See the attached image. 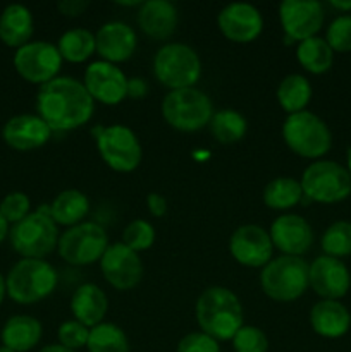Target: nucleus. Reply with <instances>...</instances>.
Here are the masks:
<instances>
[{
    "label": "nucleus",
    "mask_w": 351,
    "mask_h": 352,
    "mask_svg": "<svg viewBox=\"0 0 351 352\" xmlns=\"http://www.w3.org/2000/svg\"><path fill=\"white\" fill-rule=\"evenodd\" d=\"M270 234L255 223L237 227L229 241V253L240 265L248 268H264L272 260Z\"/></svg>",
    "instance_id": "15"
},
{
    "label": "nucleus",
    "mask_w": 351,
    "mask_h": 352,
    "mask_svg": "<svg viewBox=\"0 0 351 352\" xmlns=\"http://www.w3.org/2000/svg\"><path fill=\"white\" fill-rule=\"evenodd\" d=\"M236 352H267L268 339L264 330L253 325H243L233 337Z\"/></svg>",
    "instance_id": "36"
},
{
    "label": "nucleus",
    "mask_w": 351,
    "mask_h": 352,
    "mask_svg": "<svg viewBox=\"0 0 351 352\" xmlns=\"http://www.w3.org/2000/svg\"><path fill=\"white\" fill-rule=\"evenodd\" d=\"M95 140L100 157L112 170L129 174L141 164V143L136 133L127 126L112 124L107 127H96Z\"/></svg>",
    "instance_id": "10"
},
{
    "label": "nucleus",
    "mask_w": 351,
    "mask_h": 352,
    "mask_svg": "<svg viewBox=\"0 0 351 352\" xmlns=\"http://www.w3.org/2000/svg\"><path fill=\"white\" fill-rule=\"evenodd\" d=\"M89 212V199L79 189H64L50 205V217L57 226L74 227L83 222Z\"/></svg>",
    "instance_id": "27"
},
{
    "label": "nucleus",
    "mask_w": 351,
    "mask_h": 352,
    "mask_svg": "<svg viewBox=\"0 0 351 352\" xmlns=\"http://www.w3.org/2000/svg\"><path fill=\"white\" fill-rule=\"evenodd\" d=\"M71 311L76 322L93 329L103 322L109 311V298L95 284H83L71 298Z\"/></svg>",
    "instance_id": "24"
},
{
    "label": "nucleus",
    "mask_w": 351,
    "mask_h": 352,
    "mask_svg": "<svg viewBox=\"0 0 351 352\" xmlns=\"http://www.w3.org/2000/svg\"><path fill=\"white\" fill-rule=\"evenodd\" d=\"M33 14L23 3H10L0 14V40L10 48H21L33 36Z\"/></svg>",
    "instance_id": "25"
},
{
    "label": "nucleus",
    "mask_w": 351,
    "mask_h": 352,
    "mask_svg": "<svg viewBox=\"0 0 351 352\" xmlns=\"http://www.w3.org/2000/svg\"><path fill=\"white\" fill-rule=\"evenodd\" d=\"M268 234L275 250L286 256H301L308 253L313 244L312 226L295 213L277 217L272 222Z\"/></svg>",
    "instance_id": "19"
},
{
    "label": "nucleus",
    "mask_w": 351,
    "mask_h": 352,
    "mask_svg": "<svg viewBox=\"0 0 351 352\" xmlns=\"http://www.w3.org/2000/svg\"><path fill=\"white\" fill-rule=\"evenodd\" d=\"M162 116L174 129L181 133H196L212 120V100L198 88L172 89L162 100Z\"/></svg>",
    "instance_id": "7"
},
{
    "label": "nucleus",
    "mask_w": 351,
    "mask_h": 352,
    "mask_svg": "<svg viewBox=\"0 0 351 352\" xmlns=\"http://www.w3.org/2000/svg\"><path fill=\"white\" fill-rule=\"evenodd\" d=\"M323 7L317 0H284L279 6V21L288 43L317 36L323 26Z\"/></svg>",
    "instance_id": "13"
},
{
    "label": "nucleus",
    "mask_w": 351,
    "mask_h": 352,
    "mask_svg": "<svg viewBox=\"0 0 351 352\" xmlns=\"http://www.w3.org/2000/svg\"><path fill=\"white\" fill-rule=\"evenodd\" d=\"M9 232H10L9 222H7V220L0 215V243H3V239H6V237H9Z\"/></svg>",
    "instance_id": "45"
},
{
    "label": "nucleus",
    "mask_w": 351,
    "mask_h": 352,
    "mask_svg": "<svg viewBox=\"0 0 351 352\" xmlns=\"http://www.w3.org/2000/svg\"><path fill=\"white\" fill-rule=\"evenodd\" d=\"M138 24L153 40H167L178 28V9L169 0H148L140 3Z\"/></svg>",
    "instance_id": "22"
},
{
    "label": "nucleus",
    "mask_w": 351,
    "mask_h": 352,
    "mask_svg": "<svg viewBox=\"0 0 351 352\" xmlns=\"http://www.w3.org/2000/svg\"><path fill=\"white\" fill-rule=\"evenodd\" d=\"M330 6L334 9L341 10L344 14H350L351 12V0H330Z\"/></svg>",
    "instance_id": "44"
},
{
    "label": "nucleus",
    "mask_w": 351,
    "mask_h": 352,
    "mask_svg": "<svg viewBox=\"0 0 351 352\" xmlns=\"http://www.w3.org/2000/svg\"><path fill=\"white\" fill-rule=\"evenodd\" d=\"M148 91L147 81L143 78H131L127 79V96L134 100L145 98Z\"/></svg>",
    "instance_id": "43"
},
{
    "label": "nucleus",
    "mask_w": 351,
    "mask_h": 352,
    "mask_svg": "<svg viewBox=\"0 0 351 352\" xmlns=\"http://www.w3.org/2000/svg\"><path fill=\"white\" fill-rule=\"evenodd\" d=\"M96 54L110 64L129 60L136 50L138 38L133 28L120 21H110L100 26L95 34Z\"/></svg>",
    "instance_id": "21"
},
{
    "label": "nucleus",
    "mask_w": 351,
    "mask_h": 352,
    "mask_svg": "<svg viewBox=\"0 0 351 352\" xmlns=\"http://www.w3.org/2000/svg\"><path fill=\"white\" fill-rule=\"evenodd\" d=\"M196 322L200 330L212 339L233 340L244 325V313L240 298L231 289L213 285L205 289L196 301Z\"/></svg>",
    "instance_id": "2"
},
{
    "label": "nucleus",
    "mask_w": 351,
    "mask_h": 352,
    "mask_svg": "<svg viewBox=\"0 0 351 352\" xmlns=\"http://www.w3.org/2000/svg\"><path fill=\"white\" fill-rule=\"evenodd\" d=\"M346 162H348L346 170H348V174H350V177H351V146L346 150Z\"/></svg>",
    "instance_id": "48"
},
{
    "label": "nucleus",
    "mask_w": 351,
    "mask_h": 352,
    "mask_svg": "<svg viewBox=\"0 0 351 352\" xmlns=\"http://www.w3.org/2000/svg\"><path fill=\"white\" fill-rule=\"evenodd\" d=\"M303 195L315 203L332 205L351 195V177L346 167L332 160H317L305 168L299 181Z\"/></svg>",
    "instance_id": "9"
},
{
    "label": "nucleus",
    "mask_w": 351,
    "mask_h": 352,
    "mask_svg": "<svg viewBox=\"0 0 351 352\" xmlns=\"http://www.w3.org/2000/svg\"><path fill=\"white\" fill-rule=\"evenodd\" d=\"M57 48L62 60L81 64L96 52L95 34L86 28H72L58 38Z\"/></svg>",
    "instance_id": "30"
},
{
    "label": "nucleus",
    "mask_w": 351,
    "mask_h": 352,
    "mask_svg": "<svg viewBox=\"0 0 351 352\" xmlns=\"http://www.w3.org/2000/svg\"><path fill=\"white\" fill-rule=\"evenodd\" d=\"M7 296L17 305L43 301L57 287V272L48 261L23 258L6 277Z\"/></svg>",
    "instance_id": "4"
},
{
    "label": "nucleus",
    "mask_w": 351,
    "mask_h": 352,
    "mask_svg": "<svg viewBox=\"0 0 351 352\" xmlns=\"http://www.w3.org/2000/svg\"><path fill=\"white\" fill-rule=\"evenodd\" d=\"M308 280L313 292L329 301H339L351 287V274L346 265L326 254L315 258L310 265Z\"/></svg>",
    "instance_id": "18"
},
{
    "label": "nucleus",
    "mask_w": 351,
    "mask_h": 352,
    "mask_svg": "<svg viewBox=\"0 0 351 352\" xmlns=\"http://www.w3.org/2000/svg\"><path fill=\"white\" fill-rule=\"evenodd\" d=\"M147 206L148 212L151 213L153 217H164L165 212H167V201L162 195L158 192H150L147 196Z\"/></svg>",
    "instance_id": "42"
},
{
    "label": "nucleus",
    "mask_w": 351,
    "mask_h": 352,
    "mask_svg": "<svg viewBox=\"0 0 351 352\" xmlns=\"http://www.w3.org/2000/svg\"><path fill=\"white\" fill-rule=\"evenodd\" d=\"M100 270L107 284L117 291H131L143 278V263L140 254L123 243L109 244L100 260Z\"/></svg>",
    "instance_id": "14"
},
{
    "label": "nucleus",
    "mask_w": 351,
    "mask_h": 352,
    "mask_svg": "<svg viewBox=\"0 0 351 352\" xmlns=\"http://www.w3.org/2000/svg\"><path fill=\"white\" fill-rule=\"evenodd\" d=\"M40 352H74V351L67 349V347L61 346V344H50V346H45Z\"/></svg>",
    "instance_id": "46"
},
{
    "label": "nucleus",
    "mask_w": 351,
    "mask_h": 352,
    "mask_svg": "<svg viewBox=\"0 0 351 352\" xmlns=\"http://www.w3.org/2000/svg\"><path fill=\"white\" fill-rule=\"evenodd\" d=\"M282 140L292 153L310 160L322 158L332 146L329 126L308 110L286 117L282 124Z\"/></svg>",
    "instance_id": "6"
},
{
    "label": "nucleus",
    "mask_w": 351,
    "mask_h": 352,
    "mask_svg": "<svg viewBox=\"0 0 351 352\" xmlns=\"http://www.w3.org/2000/svg\"><path fill=\"white\" fill-rule=\"evenodd\" d=\"M303 189L295 177H277L264 189L265 206L272 210H289L301 203Z\"/></svg>",
    "instance_id": "32"
},
{
    "label": "nucleus",
    "mask_w": 351,
    "mask_h": 352,
    "mask_svg": "<svg viewBox=\"0 0 351 352\" xmlns=\"http://www.w3.org/2000/svg\"><path fill=\"white\" fill-rule=\"evenodd\" d=\"M58 344L71 351H78L81 347H86L89 337V329L76 320H69L58 327Z\"/></svg>",
    "instance_id": "39"
},
{
    "label": "nucleus",
    "mask_w": 351,
    "mask_h": 352,
    "mask_svg": "<svg viewBox=\"0 0 351 352\" xmlns=\"http://www.w3.org/2000/svg\"><path fill=\"white\" fill-rule=\"evenodd\" d=\"M17 74L33 85H45L57 78L62 67L58 48L48 41H30L14 54Z\"/></svg>",
    "instance_id": "12"
},
{
    "label": "nucleus",
    "mask_w": 351,
    "mask_h": 352,
    "mask_svg": "<svg viewBox=\"0 0 351 352\" xmlns=\"http://www.w3.org/2000/svg\"><path fill=\"white\" fill-rule=\"evenodd\" d=\"M217 26L227 40L234 43H250L260 36L264 17L251 3L233 2L222 7L217 16Z\"/></svg>",
    "instance_id": "17"
},
{
    "label": "nucleus",
    "mask_w": 351,
    "mask_h": 352,
    "mask_svg": "<svg viewBox=\"0 0 351 352\" xmlns=\"http://www.w3.org/2000/svg\"><path fill=\"white\" fill-rule=\"evenodd\" d=\"M312 85L301 74H289L279 82L277 102L288 116L303 112L312 100Z\"/></svg>",
    "instance_id": "29"
},
{
    "label": "nucleus",
    "mask_w": 351,
    "mask_h": 352,
    "mask_svg": "<svg viewBox=\"0 0 351 352\" xmlns=\"http://www.w3.org/2000/svg\"><path fill=\"white\" fill-rule=\"evenodd\" d=\"M57 223L50 217V205H41L26 219L10 227V246L23 258L43 260L58 244Z\"/></svg>",
    "instance_id": "3"
},
{
    "label": "nucleus",
    "mask_w": 351,
    "mask_h": 352,
    "mask_svg": "<svg viewBox=\"0 0 351 352\" xmlns=\"http://www.w3.org/2000/svg\"><path fill=\"white\" fill-rule=\"evenodd\" d=\"M31 213V201L24 192L12 191L0 201V215L9 222V226L21 222Z\"/></svg>",
    "instance_id": "38"
},
{
    "label": "nucleus",
    "mask_w": 351,
    "mask_h": 352,
    "mask_svg": "<svg viewBox=\"0 0 351 352\" xmlns=\"http://www.w3.org/2000/svg\"><path fill=\"white\" fill-rule=\"evenodd\" d=\"M310 325L323 339H341L350 332L351 315L343 302L322 299L310 309Z\"/></svg>",
    "instance_id": "23"
},
{
    "label": "nucleus",
    "mask_w": 351,
    "mask_h": 352,
    "mask_svg": "<svg viewBox=\"0 0 351 352\" xmlns=\"http://www.w3.org/2000/svg\"><path fill=\"white\" fill-rule=\"evenodd\" d=\"M0 352H16V351H12V349H9V347L2 346V347H0Z\"/></svg>",
    "instance_id": "49"
},
{
    "label": "nucleus",
    "mask_w": 351,
    "mask_h": 352,
    "mask_svg": "<svg viewBox=\"0 0 351 352\" xmlns=\"http://www.w3.org/2000/svg\"><path fill=\"white\" fill-rule=\"evenodd\" d=\"M310 265L301 256L272 258L260 274V285L265 296L277 302H291L301 298L310 287Z\"/></svg>",
    "instance_id": "5"
},
{
    "label": "nucleus",
    "mask_w": 351,
    "mask_h": 352,
    "mask_svg": "<svg viewBox=\"0 0 351 352\" xmlns=\"http://www.w3.org/2000/svg\"><path fill=\"white\" fill-rule=\"evenodd\" d=\"M109 248L105 229L96 222H81L69 227L58 237L57 250L64 261L74 267H86L102 260Z\"/></svg>",
    "instance_id": "11"
},
{
    "label": "nucleus",
    "mask_w": 351,
    "mask_h": 352,
    "mask_svg": "<svg viewBox=\"0 0 351 352\" xmlns=\"http://www.w3.org/2000/svg\"><path fill=\"white\" fill-rule=\"evenodd\" d=\"M88 6L89 3L86 2V0H61V2L57 3L61 14L69 17L81 16V14L88 9Z\"/></svg>",
    "instance_id": "41"
},
{
    "label": "nucleus",
    "mask_w": 351,
    "mask_h": 352,
    "mask_svg": "<svg viewBox=\"0 0 351 352\" xmlns=\"http://www.w3.org/2000/svg\"><path fill=\"white\" fill-rule=\"evenodd\" d=\"M155 229L150 222L143 219H136L126 226L123 232V244H126L134 253H141L153 246Z\"/></svg>",
    "instance_id": "35"
},
{
    "label": "nucleus",
    "mask_w": 351,
    "mask_h": 352,
    "mask_svg": "<svg viewBox=\"0 0 351 352\" xmlns=\"http://www.w3.org/2000/svg\"><path fill=\"white\" fill-rule=\"evenodd\" d=\"M322 251L326 256H332L341 260L351 254V222L348 220H337L330 223L323 232Z\"/></svg>",
    "instance_id": "34"
},
{
    "label": "nucleus",
    "mask_w": 351,
    "mask_h": 352,
    "mask_svg": "<svg viewBox=\"0 0 351 352\" xmlns=\"http://www.w3.org/2000/svg\"><path fill=\"white\" fill-rule=\"evenodd\" d=\"M36 110L52 133L72 131L89 122L95 113V100L78 79L57 76L40 86Z\"/></svg>",
    "instance_id": "1"
},
{
    "label": "nucleus",
    "mask_w": 351,
    "mask_h": 352,
    "mask_svg": "<svg viewBox=\"0 0 351 352\" xmlns=\"http://www.w3.org/2000/svg\"><path fill=\"white\" fill-rule=\"evenodd\" d=\"M86 91L95 102L117 105L127 98V78L116 64L95 60L86 67L83 79Z\"/></svg>",
    "instance_id": "16"
},
{
    "label": "nucleus",
    "mask_w": 351,
    "mask_h": 352,
    "mask_svg": "<svg viewBox=\"0 0 351 352\" xmlns=\"http://www.w3.org/2000/svg\"><path fill=\"white\" fill-rule=\"evenodd\" d=\"M52 136V129L40 116L19 113L3 124L2 138L7 146L17 151H31L43 146Z\"/></svg>",
    "instance_id": "20"
},
{
    "label": "nucleus",
    "mask_w": 351,
    "mask_h": 352,
    "mask_svg": "<svg viewBox=\"0 0 351 352\" xmlns=\"http://www.w3.org/2000/svg\"><path fill=\"white\" fill-rule=\"evenodd\" d=\"M209 126L213 140L222 144L237 143L243 140L248 131V122L243 113L233 109H222L219 112H213Z\"/></svg>",
    "instance_id": "31"
},
{
    "label": "nucleus",
    "mask_w": 351,
    "mask_h": 352,
    "mask_svg": "<svg viewBox=\"0 0 351 352\" xmlns=\"http://www.w3.org/2000/svg\"><path fill=\"white\" fill-rule=\"evenodd\" d=\"M86 349L88 352H129V340L119 325L102 322L89 329Z\"/></svg>",
    "instance_id": "33"
},
{
    "label": "nucleus",
    "mask_w": 351,
    "mask_h": 352,
    "mask_svg": "<svg viewBox=\"0 0 351 352\" xmlns=\"http://www.w3.org/2000/svg\"><path fill=\"white\" fill-rule=\"evenodd\" d=\"M296 58L305 71L312 74H326L334 64V50L329 47L326 38L313 36L299 41Z\"/></svg>",
    "instance_id": "28"
},
{
    "label": "nucleus",
    "mask_w": 351,
    "mask_h": 352,
    "mask_svg": "<svg viewBox=\"0 0 351 352\" xmlns=\"http://www.w3.org/2000/svg\"><path fill=\"white\" fill-rule=\"evenodd\" d=\"M153 74L171 91L195 88L202 78V60L189 45L165 43L153 57Z\"/></svg>",
    "instance_id": "8"
},
{
    "label": "nucleus",
    "mask_w": 351,
    "mask_h": 352,
    "mask_svg": "<svg viewBox=\"0 0 351 352\" xmlns=\"http://www.w3.org/2000/svg\"><path fill=\"white\" fill-rule=\"evenodd\" d=\"M41 323L30 315L10 316L3 325L0 339L2 344L16 352H28L38 346L41 340Z\"/></svg>",
    "instance_id": "26"
},
{
    "label": "nucleus",
    "mask_w": 351,
    "mask_h": 352,
    "mask_svg": "<svg viewBox=\"0 0 351 352\" xmlns=\"http://www.w3.org/2000/svg\"><path fill=\"white\" fill-rule=\"evenodd\" d=\"M7 296V284H6V277L0 274V305L3 302V298Z\"/></svg>",
    "instance_id": "47"
},
{
    "label": "nucleus",
    "mask_w": 351,
    "mask_h": 352,
    "mask_svg": "<svg viewBox=\"0 0 351 352\" xmlns=\"http://www.w3.org/2000/svg\"><path fill=\"white\" fill-rule=\"evenodd\" d=\"M326 41L334 52H351V14H341L329 24Z\"/></svg>",
    "instance_id": "37"
},
{
    "label": "nucleus",
    "mask_w": 351,
    "mask_h": 352,
    "mask_svg": "<svg viewBox=\"0 0 351 352\" xmlns=\"http://www.w3.org/2000/svg\"><path fill=\"white\" fill-rule=\"evenodd\" d=\"M176 352H220L219 342L203 332H191L182 337Z\"/></svg>",
    "instance_id": "40"
}]
</instances>
